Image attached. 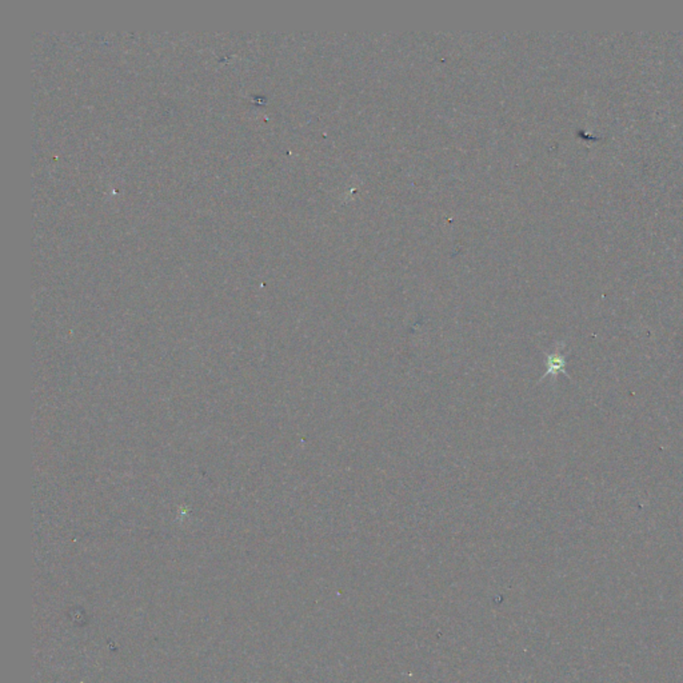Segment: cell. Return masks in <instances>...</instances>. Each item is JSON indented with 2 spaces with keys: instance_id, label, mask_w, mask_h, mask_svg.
Returning a JSON list of instances; mask_svg holds the SVG:
<instances>
[{
  "instance_id": "1",
  "label": "cell",
  "mask_w": 683,
  "mask_h": 683,
  "mask_svg": "<svg viewBox=\"0 0 683 683\" xmlns=\"http://www.w3.org/2000/svg\"><path fill=\"white\" fill-rule=\"evenodd\" d=\"M564 350H565V343L557 342L552 353H546V372L542 375V379L539 382L545 381V378L547 377L557 378L559 374H565L568 377L566 371L567 354L564 353Z\"/></svg>"
}]
</instances>
